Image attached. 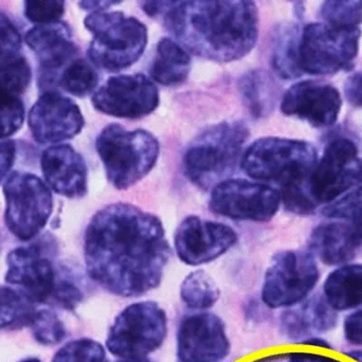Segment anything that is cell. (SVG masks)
Instances as JSON below:
<instances>
[{
	"label": "cell",
	"instance_id": "1",
	"mask_svg": "<svg viewBox=\"0 0 362 362\" xmlns=\"http://www.w3.org/2000/svg\"><path fill=\"white\" fill-rule=\"evenodd\" d=\"M84 255L95 283L112 295L135 298L160 285L171 247L158 217L118 202L98 211L89 221Z\"/></svg>",
	"mask_w": 362,
	"mask_h": 362
},
{
	"label": "cell",
	"instance_id": "2",
	"mask_svg": "<svg viewBox=\"0 0 362 362\" xmlns=\"http://www.w3.org/2000/svg\"><path fill=\"white\" fill-rule=\"evenodd\" d=\"M151 17L193 54L218 63L246 57L257 42L259 16L253 1H144Z\"/></svg>",
	"mask_w": 362,
	"mask_h": 362
},
{
	"label": "cell",
	"instance_id": "3",
	"mask_svg": "<svg viewBox=\"0 0 362 362\" xmlns=\"http://www.w3.org/2000/svg\"><path fill=\"white\" fill-rule=\"evenodd\" d=\"M317 165L314 146L300 140L261 138L253 142L242 156L243 171L255 181L276 183L287 209L305 206L312 195L308 181Z\"/></svg>",
	"mask_w": 362,
	"mask_h": 362
},
{
	"label": "cell",
	"instance_id": "4",
	"mask_svg": "<svg viewBox=\"0 0 362 362\" xmlns=\"http://www.w3.org/2000/svg\"><path fill=\"white\" fill-rule=\"evenodd\" d=\"M249 129L242 122L213 125L198 136L183 158L185 175L200 189H208L227 180L242 160Z\"/></svg>",
	"mask_w": 362,
	"mask_h": 362
},
{
	"label": "cell",
	"instance_id": "5",
	"mask_svg": "<svg viewBox=\"0 0 362 362\" xmlns=\"http://www.w3.org/2000/svg\"><path fill=\"white\" fill-rule=\"evenodd\" d=\"M95 150L108 181L116 189H127L152 171L160 146L157 138L148 132L127 131L115 123L102 129Z\"/></svg>",
	"mask_w": 362,
	"mask_h": 362
},
{
	"label": "cell",
	"instance_id": "6",
	"mask_svg": "<svg viewBox=\"0 0 362 362\" xmlns=\"http://www.w3.org/2000/svg\"><path fill=\"white\" fill-rule=\"evenodd\" d=\"M93 33L88 49L91 63L108 72H118L135 64L148 45V29L124 13L93 12L84 21Z\"/></svg>",
	"mask_w": 362,
	"mask_h": 362
},
{
	"label": "cell",
	"instance_id": "7",
	"mask_svg": "<svg viewBox=\"0 0 362 362\" xmlns=\"http://www.w3.org/2000/svg\"><path fill=\"white\" fill-rule=\"evenodd\" d=\"M168 334L167 314L156 302H136L115 319L106 348L119 358L146 357L158 350Z\"/></svg>",
	"mask_w": 362,
	"mask_h": 362
},
{
	"label": "cell",
	"instance_id": "8",
	"mask_svg": "<svg viewBox=\"0 0 362 362\" xmlns=\"http://www.w3.org/2000/svg\"><path fill=\"white\" fill-rule=\"evenodd\" d=\"M361 31L357 27L310 23L299 42L301 72L327 76L352 68L359 51Z\"/></svg>",
	"mask_w": 362,
	"mask_h": 362
},
{
	"label": "cell",
	"instance_id": "9",
	"mask_svg": "<svg viewBox=\"0 0 362 362\" xmlns=\"http://www.w3.org/2000/svg\"><path fill=\"white\" fill-rule=\"evenodd\" d=\"M4 221L21 240L35 238L48 223L53 210L50 187L37 176L14 172L4 181Z\"/></svg>",
	"mask_w": 362,
	"mask_h": 362
},
{
	"label": "cell",
	"instance_id": "10",
	"mask_svg": "<svg viewBox=\"0 0 362 362\" xmlns=\"http://www.w3.org/2000/svg\"><path fill=\"white\" fill-rule=\"evenodd\" d=\"M320 272L316 259L304 251L274 255L264 278L262 300L270 308H293L316 287Z\"/></svg>",
	"mask_w": 362,
	"mask_h": 362
},
{
	"label": "cell",
	"instance_id": "11",
	"mask_svg": "<svg viewBox=\"0 0 362 362\" xmlns=\"http://www.w3.org/2000/svg\"><path fill=\"white\" fill-rule=\"evenodd\" d=\"M281 194L266 183L246 180H227L213 187L211 211L236 221L265 223L280 208Z\"/></svg>",
	"mask_w": 362,
	"mask_h": 362
},
{
	"label": "cell",
	"instance_id": "12",
	"mask_svg": "<svg viewBox=\"0 0 362 362\" xmlns=\"http://www.w3.org/2000/svg\"><path fill=\"white\" fill-rule=\"evenodd\" d=\"M362 182V158L354 142L334 140L313 170L308 189L317 204L332 202Z\"/></svg>",
	"mask_w": 362,
	"mask_h": 362
},
{
	"label": "cell",
	"instance_id": "13",
	"mask_svg": "<svg viewBox=\"0 0 362 362\" xmlns=\"http://www.w3.org/2000/svg\"><path fill=\"white\" fill-rule=\"evenodd\" d=\"M95 110L117 118L137 119L152 114L159 104L156 85L144 74L115 76L93 95Z\"/></svg>",
	"mask_w": 362,
	"mask_h": 362
},
{
	"label": "cell",
	"instance_id": "14",
	"mask_svg": "<svg viewBox=\"0 0 362 362\" xmlns=\"http://www.w3.org/2000/svg\"><path fill=\"white\" fill-rule=\"evenodd\" d=\"M238 242V234L229 226L187 216L174 236V247L182 263L200 266L225 255Z\"/></svg>",
	"mask_w": 362,
	"mask_h": 362
},
{
	"label": "cell",
	"instance_id": "15",
	"mask_svg": "<svg viewBox=\"0 0 362 362\" xmlns=\"http://www.w3.org/2000/svg\"><path fill=\"white\" fill-rule=\"evenodd\" d=\"M28 123L36 142L54 144L78 135L85 121L76 102L57 91L49 90L32 106Z\"/></svg>",
	"mask_w": 362,
	"mask_h": 362
},
{
	"label": "cell",
	"instance_id": "16",
	"mask_svg": "<svg viewBox=\"0 0 362 362\" xmlns=\"http://www.w3.org/2000/svg\"><path fill=\"white\" fill-rule=\"evenodd\" d=\"M229 352L225 325L218 316L199 313L182 319L177 333L180 362H219Z\"/></svg>",
	"mask_w": 362,
	"mask_h": 362
},
{
	"label": "cell",
	"instance_id": "17",
	"mask_svg": "<svg viewBox=\"0 0 362 362\" xmlns=\"http://www.w3.org/2000/svg\"><path fill=\"white\" fill-rule=\"evenodd\" d=\"M6 264V283L18 286L30 301L42 303L51 300L57 278L52 262L40 245L14 249L8 253Z\"/></svg>",
	"mask_w": 362,
	"mask_h": 362
},
{
	"label": "cell",
	"instance_id": "18",
	"mask_svg": "<svg viewBox=\"0 0 362 362\" xmlns=\"http://www.w3.org/2000/svg\"><path fill=\"white\" fill-rule=\"evenodd\" d=\"M341 106V95L335 87L317 81H303L285 93L281 110L313 127H327L335 124Z\"/></svg>",
	"mask_w": 362,
	"mask_h": 362
},
{
	"label": "cell",
	"instance_id": "19",
	"mask_svg": "<svg viewBox=\"0 0 362 362\" xmlns=\"http://www.w3.org/2000/svg\"><path fill=\"white\" fill-rule=\"evenodd\" d=\"M40 167L49 187L67 198H81L88 189V171L82 155L70 146H54L42 155Z\"/></svg>",
	"mask_w": 362,
	"mask_h": 362
},
{
	"label": "cell",
	"instance_id": "20",
	"mask_svg": "<svg viewBox=\"0 0 362 362\" xmlns=\"http://www.w3.org/2000/svg\"><path fill=\"white\" fill-rule=\"evenodd\" d=\"M25 42L37 57L40 66L51 74L69 65L78 52L72 40L71 30L61 21L35 25L25 34Z\"/></svg>",
	"mask_w": 362,
	"mask_h": 362
},
{
	"label": "cell",
	"instance_id": "21",
	"mask_svg": "<svg viewBox=\"0 0 362 362\" xmlns=\"http://www.w3.org/2000/svg\"><path fill=\"white\" fill-rule=\"evenodd\" d=\"M310 247L327 265H342L361 252L362 232L346 221L323 223L313 231Z\"/></svg>",
	"mask_w": 362,
	"mask_h": 362
},
{
	"label": "cell",
	"instance_id": "22",
	"mask_svg": "<svg viewBox=\"0 0 362 362\" xmlns=\"http://www.w3.org/2000/svg\"><path fill=\"white\" fill-rule=\"evenodd\" d=\"M337 325L336 310L321 297L308 300L299 308L286 310L281 317V329L291 340H304L314 334L332 331Z\"/></svg>",
	"mask_w": 362,
	"mask_h": 362
},
{
	"label": "cell",
	"instance_id": "23",
	"mask_svg": "<svg viewBox=\"0 0 362 362\" xmlns=\"http://www.w3.org/2000/svg\"><path fill=\"white\" fill-rule=\"evenodd\" d=\"M327 303L335 310L362 306V265H344L334 270L323 286Z\"/></svg>",
	"mask_w": 362,
	"mask_h": 362
},
{
	"label": "cell",
	"instance_id": "24",
	"mask_svg": "<svg viewBox=\"0 0 362 362\" xmlns=\"http://www.w3.org/2000/svg\"><path fill=\"white\" fill-rule=\"evenodd\" d=\"M191 68L189 52L180 42L163 38L157 45L156 55L150 68V76L163 86H176L187 80Z\"/></svg>",
	"mask_w": 362,
	"mask_h": 362
},
{
	"label": "cell",
	"instance_id": "25",
	"mask_svg": "<svg viewBox=\"0 0 362 362\" xmlns=\"http://www.w3.org/2000/svg\"><path fill=\"white\" fill-rule=\"evenodd\" d=\"M240 90L247 107L255 118L267 116L276 99V86L267 72L255 70L243 76Z\"/></svg>",
	"mask_w": 362,
	"mask_h": 362
},
{
	"label": "cell",
	"instance_id": "26",
	"mask_svg": "<svg viewBox=\"0 0 362 362\" xmlns=\"http://www.w3.org/2000/svg\"><path fill=\"white\" fill-rule=\"evenodd\" d=\"M215 281L204 270H196L183 279L180 299L192 310H204L215 305L219 298Z\"/></svg>",
	"mask_w": 362,
	"mask_h": 362
},
{
	"label": "cell",
	"instance_id": "27",
	"mask_svg": "<svg viewBox=\"0 0 362 362\" xmlns=\"http://www.w3.org/2000/svg\"><path fill=\"white\" fill-rule=\"evenodd\" d=\"M299 42L297 29L289 27L283 30L276 40L274 49V67L284 78H295L301 76L299 68Z\"/></svg>",
	"mask_w": 362,
	"mask_h": 362
},
{
	"label": "cell",
	"instance_id": "28",
	"mask_svg": "<svg viewBox=\"0 0 362 362\" xmlns=\"http://www.w3.org/2000/svg\"><path fill=\"white\" fill-rule=\"evenodd\" d=\"M99 76L86 59H76L66 66L59 78V84L66 93L74 97L88 95L97 88Z\"/></svg>",
	"mask_w": 362,
	"mask_h": 362
},
{
	"label": "cell",
	"instance_id": "29",
	"mask_svg": "<svg viewBox=\"0 0 362 362\" xmlns=\"http://www.w3.org/2000/svg\"><path fill=\"white\" fill-rule=\"evenodd\" d=\"M31 78V67L23 55L0 59V93L19 95L27 90Z\"/></svg>",
	"mask_w": 362,
	"mask_h": 362
},
{
	"label": "cell",
	"instance_id": "30",
	"mask_svg": "<svg viewBox=\"0 0 362 362\" xmlns=\"http://www.w3.org/2000/svg\"><path fill=\"white\" fill-rule=\"evenodd\" d=\"M32 301L23 293L0 287V329L17 325H29L34 314Z\"/></svg>",
	"mask_w": 362,
	"mask_h": 362
},
{
	"label": "cell",
	"instance_id": "31",
	"mask_svg": "<svg viewBox=\"0 0 362 362\" xmlns=\"http://www.w3.org/2000/svg\"><path fill=\"white\" fill-rule=\"evenodd\" d=\"M52 362H107L103 346L93 339L74 340L61 349Z\"/></svg>",
	"mask_w": 362,
	"mask_h": 362
},
{
	"label": "cell",
	"instance_id": "32",
	"mask_svg": "<svg viewBox=\"0 0 362 362\" xmlns=\"http://www.w3.org/2000/svg\"><path fill=\"white\" fill-rule=\"evenodd\" d=\"M323 214L351 223L362 232V185L327 206Z\"/></svg>",
	"mask_w": 362,
	"mask_h": 362
},
{
	"label": "cell",
	"instance_id": "33",
	"mask_svg": "<svg viewBox=\"0 0 362 362\" xmlns=\"http://www.w3.org/2000/svg\"><path fill=\"white\" fill-rule=\"evenodd\" d=\"M321 17L337 27H357L362 23V1H325Z\"/></svg>",
	"mask_w": 362,
	"mask_h": 362
},
{
	"label": "cell",
	"instance_id": "34",
	"mask_svg": "<svg viewBox=\"0 0 362 362\" xmlns=\"http://www.w3.org/2000/svg\"><path fill=\"white\" fill-rule=\"evenodd\" d=\"M29 325L36 340L46 346L59 344L66 336L63 323L50 310H42L34 313Z\"/></svg>",
	"mask_w": 362,
	"mask_h": 362
},
{
	"label": "cell",
	"instance_id": "35",
	"mask_svg": "<svg viewBox=\"0 0 362 362\" xmlns=\"http://www.w3.org/2000/svg\"><path fill=\"white\" fill-rule=\"evenodd\" d=\"M25 112V105L18 95L0 93V139H6L21 129Z\"/></svg>",
	"mask_w": 362,
	"mask_h": 362
},
{
	"label": "cell",
	"instance_id": "36",
	"mask_svg": "<svg viewBox=\"0 0 362 362\" xmlns=\"http://www.w3.org/2000/svg\"><path fill=\"white\" fill-rule=\"evenodd\" d=\"M65 12V2L61 0H30L25 2V15L31 23L46 25L59 21Z\"/></svg>",
	"mask_w": 362,
	"mask_h": 362
},
{
	"label": "cell",
	"instance_id": "37",
	"mask_svg": "<svg viewBox=\"0 0 362 362\" xmlns=\"http://www.w3.org/2000/svg\"><path fill=\"white\" fill-rule=\"evenodd\" d=\"M21 47V35L16 25L0 11V59L17 54Z\"/></svg>",
	"mask_w": 362,
	"mask_h": 362
},
{
	"label": "cell",
	"instance_id": "38",
	"mask_svg": "<svg viewBox=\"0 0 362 362\" xmlns=\"http://www.w3.org/2000/svg\"><path fill=\"white\" fill-rule=\"evenodd\" d=\"M82 298V293L76 285L68 281H62V282H57L51 299L66 310H74L80 303Z\"/></svg>",
	"mask_w": 362,
	"mask_h": 362
},
{
	"label": "cell",
	"instance_id": "39",
	"mask_svg": "<svg viewBox=\"0 0 362 362\" xmlns=\"http://www.w3.org/2000/svg\"><path fill=\"white\" fill-rule=\"evenodd\" d=\"M344 336L351 344L362 346V310L353 313L346 319Z\"/></svg>",
	"mask_w": 362,
	"mask_h": 362
},
{
	"label": "cell",
	"instance_id": "40",
	"mask_svg": "<svg viewBox=\"0 0 362 362\" xmlns=\"http://www.w3.org/2000/svg\"><path fill=\"white\" fill-rule=\"evenodd\" d=\"M16 146L13 141L0 142V183L14 165Z\"/></svg>",
	"mask_w": 362,
	"mask_h": 362
},
{
	"label": "cell",
	"instance_id": "41",
	"mask_svg": "<svg viewBox=\"0 0 362 362\" xmlns=\"http://www.w3.org/2000/svg\"><path fill=\"white\" fill-rule=\"evenodd\" d=\"M346 95L353 105L362 107V72L348 78L346 83Z\"/></svg>",
	"mask_w": 362,
	"mask_h": 362
},
{
	"label": "cell",
	"instance_id": "42",
	"mask_svg": "<svg viewBox=\"0 0 362 362\" xmlns=\"http://www.w3.org/2000/svg\"><path fill=\"white\" fill-rule=\"evenodd\" d=\"M289 362H336V361L332 357L325 356V355L298 352L291 354Z\"/></svg>",
	"mask_w": 362,
	"mask_h": 362
},
{
	"label": "cell",
	"instance_id": "43",
	"mask_svg": "<svg viewBox=\"0 0 362 362\" xmlns=\"http://www.w3.org/2000/svg\"><path fill=\"white\" fill-rule=\"evenodd\" d=\"M121 4V1H81L80 6L83 10L93 12H103L115 4Z\"/></svg>",
	"mask_w": 362,
	"mask_h": 362
},
{
	"label": "cell",
	"instance_id": "44",
	"mask_svg": "<svg viewBox=\"0 0 362 362\" xmlns=\"http://www.w3.org/2000/svg\"><path fill=\"white\" fill-rule=\"evenodd\" d=\"M301 344H306V346H318V348L331 349V344L329 342L325 341V339H321L318 337L308 338V339L304 340Z\"/></svg>",
	"mask_w": 362,
	"mask_h": 362
},
{
	"label": "cell",
	"instance_id": "45",
	"mask_svg": "<svg viewBox=\"0 0 362 362\" xmlns=\"http://www.w3.org/2000/svg\"><path fill=\"white\" fill-rule=\"evenodd\" d=\"M346 355L350 356L351 358L355 359L357 362H362V350L352 351Z\"/></svg>",
	"mask_w": 362,
	"mask_h": 362
},
{
	"label": "cell",
	"instance_id": "46",
	"mask_svg": "<svg viewBox=\"0 0 362 362\" xmlns=\"http://www.w3.org/2000/svg\"><path fill=\"white\" fill-rule=\"evenodd\" d=\"M117 362H153L146 357H137V358H121L120 361Z\"/></svg>",
	"mask_w": 362,
	"mask_h": 362
},
{
	"label": "cell",
	"instance_id": "47",
	"mask_svg": "<svg viewBox=\"0 0 362 362\" xmlns=\"http://www.w3.org/2000/svg\"><path fill=\"white\" fill-rule=\"evenodd\" d=\"M21 362H40V361L36 358H29V359H25V361H23Z\"/></svg>",
	"mask_w": 362,
	"mask_h": 362
},
{
	"label": "cell",
	"instance_id": "48",
	"mask_svg": "<svg viewBox=\"0 0 362 362\" xmlns=\"http://www.w3.org/2000/svg\"><path fill=\"white\" fill-rule=\"evenodd\" d=\"M336 362H340V361H336Z\"/></svg>",
	"mask_w": 362,
	"mask_h": 362
}]
</instances>
